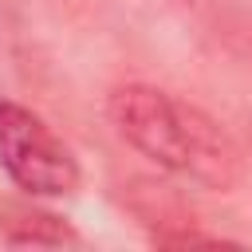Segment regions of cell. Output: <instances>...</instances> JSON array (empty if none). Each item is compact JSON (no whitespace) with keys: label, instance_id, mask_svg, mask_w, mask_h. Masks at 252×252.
Masks as SVG:
<instances>
[{"label":"cell","instance_id":"cell-1","mask_svg":"<svg viewBox=\"0 0 252 252\" xmlns=\"http://www.w3.org/2000/svg\"><path fill=\"white\" fill-rule=\"evenodd\" d=\"M0 169L32 197H71L83 181L67 142L12 98H0Z\"/></svg>","mask_w":252,"mask_h":252},{"label":"cell","instance_id":"cell-2","mask_svg":"<svg viewBox=\"0 0 252 252\" xmlns=\"http://www.w3.org/2000/svg\"><path fill=\"white\" fill-rule=\"evenodd\" d=\"M189 106L185 98H173L169 91H158L150 83H126L110 91L106 118L118 130L122 142H130L142 158L154 165L181 173L189 161Z\"/></svg>","mask_w":252,"mask_h":252},{"label":"cell","instance_id":"cell-3","mask_svg":"<svg viewBox=\"0 0 252 252\" xmlns=\"http://www.w3.org/2000/svg\"><path fill=\"white\" fill-rule=\"evenodd\" d=\"M185 177L193 185H201V189H213V193H232L240 185V177H244L240 146L201 106H189V161H185Z\"/></svg>","mask_w":252,"mask_h":252},{"label":"cell","instance_id":"cell-4","mask_svg":"<svg viewBox=\"0 0 252 252\" xmlns=\"http://www.w3.org/2000/svg\"><path fill=\"white\" fill-rule=\"evenodd\" d=\"M4 240H12V244H75V232L51 213L16 209L4 220Z\"/></svg>","mask_w":252,"mask_h":252}]
</instances>
